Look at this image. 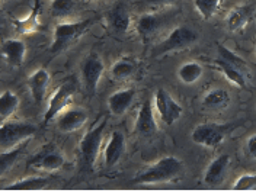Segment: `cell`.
<instances>
[{
  "instance_id": "1",
  "label": "cell",
  "mask_w": 256,
  "mask_h": 193,
  "mask_svg": "<svg viewBox=\"0 0 256 193\" xmlns=\"http://www.w3.org/2000/svg\"><path fill=\"white\" fill-rule=\"evenodd\" d=\"M184 163L178 157L166 156L160 160L153 163L152 166L146 167L140 173L131 179V185H158L175 182L184 176Z\"/></svg>"
},
{
  "instance_id": "2",
  "label": "cell",
  "mask_w": 256,
  "mask_h": 193,
  "mask_svg": "<svg viewBox=\"0 0 256 193\" xmlns=\"http://www.w3.org/2000/svg\"><path fill=\"white\" fill-rule=\"evenodd\" d=\"M95 17H89L84 20H73V22H58L52 31V42L50 51L52 54H60L70 48L76 41L90 29L95 23Z\"/></svg>"
},
{
  "instance_id": "3",
  "label": "cell",
  "mask_w": 256,
  "mask_h": 193,
  "mask_svg": "<svg viewBox=\"0 0 256 193\" xmlns=\"http://www.w3.org/2000/svg\"><path fill=\"white\" fill-rule=\"evenodd\" d=\"M196 41H198V32L195 29H192L190 26H185V25H179V26L174 28L169 32V35L154 48L153 55L162 57L164 54L184 51V49L190 48L191 45H194Z\"/></svg>"
},
{
  "instance_id": "4",
  "label": "cell",
  "mask_w": 256,
  "mask_h": 193,
  "mask_svg": "<svg viewBox=\"0 0 256 193\" xmlns=\"http://www.w3.org/2000/svg\"><path fill=\"white\" fill-rule=\"evenodd\" d=\"M106 128V118H102L98 125L89 129L79 143V157L82 164L92 167L100 153L104 143V131Z\"/></svg>"
},
{
  "instance_id": "5",
  "label": "cell",
  "mask_w": 256,
  "mask_h": 193,
  "mask_svg": "<svg viewBox=\"0 0 256 193\" xmlns=\"http://www.w3.org/2000/svg\"><path fill=\"white\" fill-rule=\"evenodd\" d=\"M78 90V84L74 79H68L63 81L50 96L47 103V109L44 113V124L51 122L52 119H56L62 112H64L68 105L73 102L74 95Z\"/></svg>"
},
{
  "instance_id": "6",
  "label": "cell",
  "mask_w": 256,
  "mask_h": 193,
  "mask_svg": "<svg viewBox=\"0 0 256 193\" xmlns=\"http://www.w3.org/2000/svg\"><path fill=\"white\" fill-rule=\"evenodd\" d=\"M38 128L34 124L28 122H16V121H6L2 124V151H9L16 147L22 145L28 141L31 137L36 134Z\"/></svg>"
},
{
  "instance_id": "7",
  "label": "cell",
  "mask_w": 256,
  "mask_h": 193,
  "mask_svg": "<svg viewBox=\"0 0 256 193\" xmlns=\"http://www.w3.org/2000/svg\"><path fill=\"white\" fill-rule=\"evenodd\" d=\"M227 131H228L227 125L206 122V124L196 125L195 128L192 129L191 140L195 144L214 150V148H217V147L223 144Z\"/></svg>"
},
{
  "instance_id": "8",
  "label": "cell",
  "mask_w": 256,
  "mask_h": 193,
  "mask_svg": "<svg viewBox=\"0 0 256 193\" xmlns=\"http://www.w3.org/2000/svg\"><path fill=\"white\" fill-rule=\"evenodd\" d=\"M154 109L159 115L160 121L164 125H174L176 121L182 116L184 108L182 105L172 97V95L164 90V89H158L154 93Z\"/></svg>"
},
{
  "instance_id": "9",
  "label": "cell",
  "mask_w": 256,
  "mask_h": 193,
  "mask_svg": "<svg viewBox=\"0 0 256 193\" xmlns=\"http://www.w3.org/2000/svg\"><path fill=\"white\" fill-rule=\"evenodd\" d=\"M105 71V64L102 58L98 54H89L83 63L80 64V73H82V80L84 84V89L88 90L89 95H94L98 90L99 81L104 76Z\"/></svg>"
},
{
  "instance_id": "10",
  "label": "cell",
  "mask_w": 256,
  "mask_h": 193,
  "mask_svg": "<svg viewBox=\"0 0 256 193\" xmlns=\"http://www.w3.org/2000/svg\"><path fill=\"white\" fill-rule=\"evenodd\" d=\"M64 163H66V159H64L63 153L54 145H47L42 150H40V153H36L30 160V167L40 172L52 173V172L63 169Z\"/></svg>"
},
{
  "instance_id": "11",
  "label": "cell",
  "mask_w": 256,
  "mask_h": 193,
  "mask_svg": "<svg viewBox=\"0 0 256 193\" xmlns=\"http://www.w3.org/2000/svg\"><path fill=\"white\" fill-rule=\"evenodd\" d=\"M88 118L89 116H88L86 111H83L80 108H70L57 116L56 125H57L58 131L72 134V132H76L83 128L88 122Z\"/></svg>"
},
{
  "instance_id": "12",
  "label": "cell",
  "mask_w": 256,
  "mask_h": 193,
  "mask_svg": "<svg viewBox=\"0 0 256 193\" xmlns=\"http://www.w3.org/2000/svg\"><path fill=\"white\" fill-rule=\"evenodd\" d=\"M168 19L169 17L166 13H144L136 20V31L144 41H147L159 32L162 28H164Z\"/></svg>"
},
{
  "instance_id": "13",
  "label": "cell",
  "mask_w": 256,
  "mask_h": 193,
  "mask_svg": "<svg viewBox=\"0 0 256 193\" xmlns=\"http://www.w3.org/2000/svg\"><path fill=\"white\" fill-rule=\"evenodd\" d=\"M41 13H42V3L40 0H34L31 10L26 16L14 19L16 32L20 35H34L38 32L41 28Z\"/></svg>"
},
{
  "instance_id": "14",
  "label": "cell",
  "mask_w": 256,
  "mask_h": 193,
  "mask_svg": "<svg viewBox=\"0 0 256 193\" xmlns=\"http://www.w3.org/2000/svg\"><path fill=\"white\" fill-rule=\"evenodd\" d=\"M256 15V6L254 4H242L233 7L226 19L227 28L232 32H240L243 31Z\"/></svg>"
},
{
  "instance_id": "15",
  "label": "cell",
  "mask_w": 256,
  "mask_h": 193,
  "mask_svg": "<svg viewBox=\"0 0 256 193\" xmlns=\"http://www.w3.org/2000/svg\"><path fill=\"white\" fill-rule=\"evenodd\" d=\"M158 121H156V115L153 111V105L152 100L147 99L144 100L142 108L138 109L136 122H134V131L138 135H152L154 132H158Z\"/></svg>"
},
{
  "instance_id": "16",
  "label": "cell",
  "mask_w": 256,
  "mask_h": 193,
  "mask_svg": "<svg viewBox=\"0 0 256 193\" xmlns=\"http://www.w3.org/2000/svg\"><path fill=\"white\" fill-rule=\"evenodd\" d=\"M230 167V156L228 154H220L207 166L204 172V183L208 186H218L224 182Z\"/></svg>"
},
{
  "instance_id": "17",
  "label": "cell",
  "mask_w": 256,
  "mask_h": 193,
  "mask_svg": "<svg viewBox=\"0 0 256 193\" xmlns=\"http://www.w3.org/2000/svg\"><path fill=\"white\" fill-rule=\"evenodd\" d=\"M126 153V135L115 129L112 131L108 140V144L104 148V160L106 167H114L115 164H118L120 160L122 159Z\"/></svg>"
},
{
  "instance_id": "18",
  "label": "cell",
  "mask_w": 256,
  "mask_h": 193,
  "mask_svg": "<svg viewBox=\"0 0 256 193\" xmlns=\"http://www.w3.org/2000/svg\"><path fill=\"white\" fill-rule=\"evenodd\" d=\"M50 73L46 68H38L28 77V89L36 105H42L47 97V90L50 86Z\"/></svg>"
},
{
  "instance_id": "19",
  "label": "cell",
  "mask_w": 256,
  "mask_h": 193,
  "mask_svg": "<svg viewBox=\"0 0 256 193\" xmlns=\"http://www.w3.org/2000/svg\"><path fill=\"white\" fill-rule=\"evenodd\" d=\"M2 57L8 64L20 67L26 57V44L18 38H8L2 44Z\"/></svg>"
},
{
  "instance_id": "20",
  "label": "cell",
  "mask_w": 256,
  "mask_h": 193,
  "mask_svg": "<svg viewBox=\"0 0 256 193\" xmlns=\"http://www.w3.org/2000/svg\"><path fill=\"white\" fill-rule=\"evenodd\" d=\"M134 99H136V90L132 87L116 90L108 97V109L114 116H121L130 109Z\"/></svg>"
},
{
  "instance_id": "21",
  "label": "cell",
  "mask_w": 256,
  "mask_h": 193,
  "mask_svg": "<svg viewBox=\"0 0 256 193\" xmlns=\"http://www.w3.org/2000/svg\"><path fill=\"white\" fill-rule=\"evenodd\" d=\"M108 23L116 33H126L131 26V13L124 3H116L108 12Z\"/></svg>"
},
{
  "instance_id": "22",
  "label": "cell",
  "mask_w": 256,
  "mask_h": 193,
  "mask_svg": "<svg viewBox=\"0 0 256 193\" xmlns=\"http://www.w3.org/2000/svg\"><path fill=\"white\" fill-rule=\"evenodd\" d=\"M211 64H212V67L217 71H220L224 77L227 79V81H230L232 84L238 86L240 89H244L246 87V76H244V71H242L238 67H234L233 64L224 61V60L218 58V57Z\"/></svg>"
},
{
  "instance_id": "23",
  "label": "cell",
  "mask_w": 256,
  "mask_h": 193,
  "mask_svg": "<svg viewBox=\"0 0 256 193\" xmlns=\"http://www.w3.org/2000/svg\"><path fill=\"white\" fill-rule=\"evenodd\" d=\"M230 93L226 89H211L202 97V105L211 111H220L230 105Z\"/></svg>"
},
{
  "instance_id": "24",
  "label": "cell",
  "mask_w": 256,
  "mask_h": 193,
  "mask_svg": "<svg viewBox=\"0 0 256 193\" xmlns=\"http://www.w3.org/2000/svg\"><path fill=\"white\" fill-rule=\"evenodd\" d=\"M19 96L12 90H4L0 95V122L9 121L19 108Z\"/></svg>"
},
{
  "instance_id": "25",
  "label": "cell",
  "mask_w": 256,
  "mask_h": 193,
  "mask_svg": "<svg viewBox=\"0 0 256 193\" xmlns=\"http://www.w3.org/2000/svg\"><path fill=\"white\" fill-rule=\"evenodd\" d=\"M202 65L196 61H188L185 64H182L178 68V79L182 81L186 86L195 84L196 81L202 77Z\"/></svg>"
},
{
  "instance_id": "26",
  "label": "cell",
  "mask_w": 256,
  "mask_h": 193,
  "mask_svg": "<svg viewBox=\"0 0 256 193\" xmlns=\"http://www.w3.org/2000/svg\"><path fill=\"white\" fill-rule=\"evenodd\" d=\"M111 77L114 80H126L136 71V61L131 57H122L111 67Z\"/></svg>"
},
{
  "instance_id": "27",
  "label": "cell",
  "mask_w": 256,
  "mask_h": 193,
  "mask_svg": "<svg viewBox=\"0 0 256 193\" xmlns=\"http://www.w3.org/2000/svg\"><path fill=\"white\" fill-rule=\"evenodd\" d=\"M50 183V177L46 176H31L22 180H18L9 186V189L14 191H35V189H44Z\"/></svg>"
},
{
  "instance_id": "28",
  "label": "cell",
  "mask_w": 256,
  "mask_h": 193,
  "mask_svg": "<svg viewBox=\"0 0 256 193\" xmlns=\"http://www.w3.org/2000/svg\"><path fill=\"white\" fill-rule=\"evenodd\" d=\"M223 1L224 0H194V6L200 16L204 20H208L218 12Z\"/></svg>"
},
{
  "instance_id": "29",
  "label": "cell",
  "mask_w": 256,
  "mask_h": 193,
  "mask_svg": "<svg viewBox=\"0 0 256 193\" xmlns=\"http://www.w3.org/2000/svg\"><path fill=\"white\" fill-rule=\"evenodd\" d=\"M76 4H78V0H51L50 9H51L52 16L64 17L73 13V10L76 9Z\"/></svg>"
},
{
  "instance_id": "30",
  "label": "cell",
  "mask_w": 256,
  "mask_h": 193,
  "mask_svg": "<svg viewBox=\"0 0 256 193\" xmlns=\"http://www.w3.org/2000/svg\"><path fill=\"white\" fill-rule=\"evenodd\" d=\"M217 54H218V58H222L224 61H227V63L233 64L234 67H238L242 71H248L246 61L240 55H238L234 51L228 49L227 47H224V45H217Z\"/></svg>"
},
{
  "instance_id": "31",
  "label": "cell",
  "mask_w": 256,
  "mask_h": 193,
  "mask_svg": "<svg viewBox=\"0 0 256 193\" xmlns=\"http://www.w3.org/2000/svg\"><path fill=\"white\" fill-rule=\"evenodd\" d=\"M256 188V173H246L233 183L234 191H252Z\"/></svg>"
},
{
  "instance_id": "32",
  "label": "cell",
  "mask_w": 256,
  "mask_h": 193,
  "mask_svg": "<svg viewBox=\"0 0 256 193\" xmlns=\"http://www.w3.org/2000/svg\"><path fill=\"white\" fill-rule=\"evenodd\" d=\"M246 151H248V154L256 160V134L254 135H250L249 138H248V141H246Z\"/></svg>"
},
{
  "instance_id": "33",
  "label": "cell",
  "mask_w": 256,
  "mask_h": 193,
  "mask_svg": "<svg viewBox=\"0 0 256 193\" xmlns=\"http://www.w3.org/2000/svg\"><path fill=\"white\" fill-rule=\"evenodd\" d=\"M150 4H172V3H176L179 0H147Z\"/></svg>"
},
{
  "instance_id": "34",
  "label": "cell",
  "mask_w": 256,
  "mask_h": 193,
  "mask_svg": "<svg viewBox=\"0 0 256 193\" xmlns=\"http://www.w3.org/2000/svg\"><path fill=\"white\" fill-rule=\"evenodd\" d=\"M255 54H256V45H255Z\"/></svg>"
}]
</instances>
